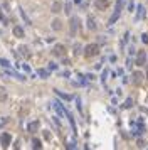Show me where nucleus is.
<instances>
[{
	"instance_id": "obj_1",
	"label": "nucleus",
	"mask_w": 148,
	"mask_h": 150,
	"mask_svg": "<svg viewBox=\"0 0 148 150\" xmlns=\"http://www.w3.org/2000/svg\"><path fill=\"white\" fill-rule=\"evenodd\" d=\"M125 3H126V0H118L116 2V9H115V12H113V15L109 17V25H113L116 20L119 19V15H121V12H123V7H125Z\"/></svg>"
},
{
	"instance_id": "obj_2",
	"label": "nucleus",
	"mask_w": 148,
	"mask_h": 150,
	"mask_svg": "<svg viewBox=\"0 0 148 150\" xmlns=\"http://www.w3.org/2000/svg\"><path fill=\"white\" fill-rule=\"evenodd\" d=\"M98 52H99L98 44H88V46L84 47V56H86V58H93V56H96Z\"/></svg>"
},
{
	"instance_id": "obj_3",
	"label": "nucleus",
	"mask_w": 148,
	"mask_h": 150,
	"mask_svg": "<svg viewBox=\"0 0 148 150\" xmlns=\"http://www.w3.org/2000/svg\"><path fill=\"white\" fill-rule=\"evenodd\" d=\"M147 52L145 51H138V54H136V66H145V62H147Z\"/></svg>"
},
{
	"instance_id": "obj_4",
	"label": "nucleus",
	"mask_w": 148,
	"mask_h": 150,
	"mask_svg": "<svg viewBox=\"0 0 148 150\" xmlns=\"http://www.w3.org/2000/svg\"><path fill=\"white\" fill-rule=\"evenodd\" d=\"M10 142H12L10 133H2V135H0V143H2V147H3V149H7V147H9Z\"/></svg>"
},
{
	"instance_id": "obj_5",
	"label": "nucleus",
	"mask_w": 148,
	"mask_h": 150,
	"mask_svg": "<svg viewBox=\"0 0 148 150\" xmlns=\"http://www.w3.org/2000/svg\"><path fill=\"white\" fill-rule=\"evenodd\" d=\"M78 29H79V19L78 17H71V36H74Z\"/></svg>"
},
{
	"instance_id": "obj_6",
	"label": "nucleus",
	"mask_w": 148,
	"mask_h": 150,
	"mask_svg": "<svg viewBox=\"0 0 148 150\" xmlns=\"http://www.w3.org/2000/svg\"><path fill=\"white\" fill-rule=\"evenodd\" d=\"M94 5H96V9L98 10H106L108 9V5H109V0H96Z\"/></svg>"
},
{
	"instance_id": "obj_7",
	"label": "nucleus",
	"mask_w": 148,
	"mask_h": 150,
	"mask_svg": "<svg viewBox=\"0 0 148 150\" xmlns=\"http://www.w3.org/2000/svg\"><path fill=\"white\" fill-rule=\"evenodd\" d=\"M64 52H66V49H64V46H62V44L54 46V49H52V54H54V56H64Z\"/></svg>"
},
{
	"instance_id": "obj_8",
	"label": "nucleus",
	"mask_w": 148,
	"mask_h": 150,
	"mask_svg": "<svg viewBox=\"0 0 148 150\" xmlns=\"http://www.w3.org/2000/svg\"><path fill=\"white\" fill-rule=\"evenodd\" d=\"M141 79H143V74H141L140 71H135V73H133V84H136V86L141 84Z\"/></svg>"
},
{
	"instance_id": "obj_9",
	"label": "nucleus",
	"mask_w": 148,
	"mask_h": 150,
	"mask_svg": "<svg viewBox=\"0 0 148 150\" xmlns=\"http://www.w3.org/2000/svg\"><path fill=\"white\" fill-rule=\"evenodd\" d=\"M39 128H40V123H39V121H32V123H29V127H27V130H29L30 133H35Z\"/></svg>"
},
{
	"instance_id": "obj_10",
	"label": "nucleus",
	"mask_w": 148,
	"mask_h": 150,
	"mask_svg": "<svg viewBox=\"0 0 148 150\" xmlns=\"http://www.w3.org/2000/svg\"><path fill=\"white\" fill-rule=\"evenodd\" d=\"M61 10H62V3H61V2H54L52 7H50V12L57 14V12H61Z\"/></svg>"
},
{
	"instance_id": "obj_11",
	"label": "nucleus",
	"mask_w": 148,
	"mask_h": 150,
	"mask_svg": "<svg viewBox=\"0 0 148 150\" xmlns=\"http://www.w3.org/2000/svg\"><path fill=\"white\" fill-rule=\"evenodd\" d=\"M50 24H52V29H54V30H61V29H62V22H61L59 19H54Z\"/></svg>"
},
{
	"instance_id": "obj_12",
	"label": "nucleus",
	"mask_w": 148,
	"mask_h": 150,
	"mask_svg": "<svg viewBox=\"0 0 148 150\" xmlns=\"http://www.w3.org/2000/svg\"><path fill=\"white\" fill-rule=\"evenodd\" d=\"M14 36H15V37H24V29H22L20 25H15V27H14Z\"/></svg>"
},
{
	"instance_id": "obj_13",
	"label": "nucleus",
	"mask_w": 148,
	"mask_h": 150,
	"mask_svg": "<svg viewBox=\"0 0 148 150\" xmlns=\"http://www.w3.org/2000/svg\"><path fill=\"white\" fill-rule=\"evenodd\" d=\"M88 29L89 30H94V29H96V20L93 19V17H88Z\"/></svg>"
},
{
	"instance_id": "obj_14",
	"label": "nucleus",
	"mask_w": 148,
	"mask_h": 150,
	"mask_svg": "<svg viewBox=\"0 0 148 150\" xmlns=\"http://www.w3.org/2000/svg\"><path fill=\"white\" fill-rule=\"evenodd\" d=\"M27 51H29V49H27L25 46H20V47H19V52L22 54V56H24V58H29V56H30V54L27 52Z\"/></svg>"
},
{
	"instance_id": "obj_15",
	"label": "nucleus",
	"mask_w": 148,
	"mask_h": 150,
	"mask_svg": "<svg viewBox=\"0 0 148 150\" xmlns=\"http://www.w3.org/2000/svg\"><path fill=\"white\" fill-rule=\"evenodd\" d=\"M143 15H145V7H143V5H140L138 7V15H136V19H143Z\"/></svg>"
},
{
	"instance_id": "obj_16",
	"label": "nucleus",
	"mask_w": 148,
	"mask_h": 150,
	"mask_svg": "<svg viewBox=\"0 0 148 150\" xmlns=\"http://www.w3.org/2000/svg\"><path fill=\"white\" fill-rule=\"evenodd\" d=\"M32 147H34V149H42V143H40L39 138H34V140H32Z\"/></svg>"
},
{
	"instance_id": "obj_17",
	"label": "nucleus",
	"mask_w": 148,
	"mask_h": 150,
	"mask_svg": "<svg viewBox=\"0 0 148 150\" xmlns=\"http://www.w3.org/2000/svg\"><path fill=\"white\" fill-rule=\"evenodd\" d=\"M37 74H39L40 78H47V76H49V71L47 69H39L37 71Z\"/></svg>"
},
{
	"instance_id": "obj_18",
	"label": "nucleus",
	"mask_w": 148,
	"mask_h": 150,
	"mask_svg": "<svg viewBox=\"0 0 148 150\" xmlns=\"http://www.w3.org/2000/svg\"><path fill=\"white\" fill-rule=\"evenodd\" d=\"M5 98H7V93H5V88H2V86H0V101H5Z\"/></svg>"
},
{
	"instance_id": "obj_19",
	"label": "nucleus",
	"mask_w": 148,
	"mask_h": 150,
	"mask_svg": "<svg viewBox=\"0 0 148 150\" xmlns=\"http://www.w3.org/2000/svg\"><path fill=\"white\" fill-rule=\"evenodd\" d=\"M54 91H56V95H59L61 98H64V100H71L69 95H64V93H61V91H57V90H54Z\"/></svg>"
},
{
	"instance_id": "obj_20",
	"label": "nucleus",
	"mask_w": 148,
	"mask_h": 150,
	"mask_svg": "<svg viewBox=\"0 0 148 150\" xmlns=\"http://www.w3.org/2000/svg\"><path fill=\"white\" fill-rule=\"evenodd\" d=\"M131 105H133V100H131V98H128V100H126L125 103H123V108H130Z\"/></svg>"
},
{
	"instance_id": "obj_21",
	"label": "nucleus",
	"mask_w": 148,
	"mask_h": 150,
	"mask_svg": "<svg viewBox=\"0 0 148 150\" xmlns=\"http://www.w3.org/2000/svg\"><path fill=\"white\" fill-rule=\"evenodd\" d=\"M0 64H2L3 68H9V66H10V62L7 59H0Z\"/></svg>"
},
{
	"instance_id": "obj_22",
	"label": "nucleus",
	"mask_w": 148,
	"mask_h": 150,
	"mask_svg": "<svg viewBox=\"0 0 148 150\" xmlns=\"http://www.w3.org/2000/svg\"><path fill=\"white\" fill-rule=\"evenodd\" d=\"M141 42H143V44H148V36H147V34L141 36Z\"/></svg>"
},
{
	"instance_id": "obj_23",
	"label": "nucleus",
	"mask_w": 148,
	"mask_h": 150,
	"mask_svg": "<svg viewBox=\"0 0 148 150\" xmlns=\"http://www.w3.org/2000/svg\"><path fill=\"white\" fill-rule=\"evenodd\" d=\"M64 12H66V14H71V3H68V5H66V9H64Z\"/></svg>"
},
{
	"instance_id": "obj_24",
	"label": "nucleus",
	"mask_w": 148,
	"mask_h": 150,
	"mask_svg": "<svg viewBox=\"0 0 148 150\" xmlns=\"http://www.w3.org/2000/svg\"><path fill=\"white\" fill-rule=\"evenodd\" d=\"M133 9H135V3L131 2V3H130V5H128V10H130V12H133Z\"/></svg>"
},
{
	"instance_id": "obj_25",
	"label": "nucleus",
	"mask_w": 148,
	"mask_h": 150,
	"mask_svg": "<svg viewBox=\"0 0 148 150\" xmlns=\"http://www.w3.org/2000/svg\"><path fill=\"white\" fill-rule=\"evenodd\" d=\"M145 145H147V143H145V142H143V140H138V147H141V149H143Z\"/></svg>"
}]
</instances>
